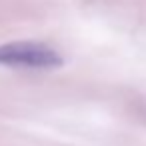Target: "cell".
Wrapping results in <instances>:
<instances>
[{
  "mask_svg": "<svg viewBox=\"0 0 146 146\" xmlns=\"http://www.w3.org/2000/svg\"><path fill=\"white\" fill-rule=\"evenodd\" d=\"M0 64L18 68H54L62 64V56L40 42H8L0 46Z\"/></svg>",
  "mask_w": 146,
  "mask_h": 146,
  "instance_id": "cell-1",
  "label": "cell"
}]
</instances>
